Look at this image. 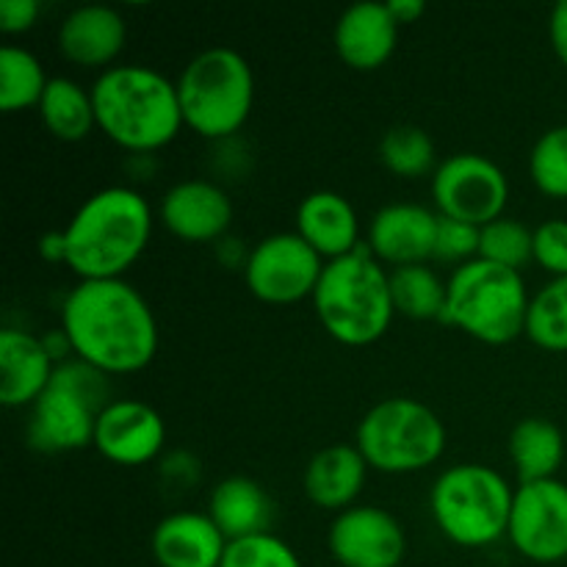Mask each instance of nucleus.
<instances>
[{
    "label": "nucleus",
    "mask_w": 567,
    "mask_h": 567,
    "mask_svg": "<svg viewBox=\"0 0 567 567\" xmlns=\"http://www.w3.org/2000/svg\"><path fill=\"white\" fill-rule=\"evenodd\" d=\"M158 214L172 236L192 244L216 241L233 225V203L225 188L199 177L175 183L161 199Z\"/></svg>",
    "instance_id": "nucleus-16"
},
{
    "label": "nucleus",
    "mask_w": 567,
    "mask_h": 567,
    "mask_svg": "<svg viewBox=\"0 0 567 567\" xmlns=\"http://www.w3.org/2000/svg\"><path fill=\"white\" fill-rule=\"evenodd\" d=\"M39 0H0V31L22 33L39 20Z\"/></svg>",
    "instance_id": "nucleus-35"
},
{
    "label": "nucleus",
    "mask_w": 567,
    "mask_h": 567,
    "mask_svg": "<svg viewBox=\"0 0 567 567\" xmlns=\"http://www.w3.org/2000/svg\"><path fill=\"white\" fill-rule=\"evenodd\" d=\"M313 308L324 330L343 347H369L391 327V271L382 269L369 244L327 260L313 291Z\"/></svg>",
    "instance_id": "nucleus-4"
},
{
    "label": "nucleus",
    "mask_w": 567,
    "mask_h": 567,
    "mask_svg": "<svg viewBox=\"0 0 567 567\" xmlns=\"http://www.w3.org/2000/svg\"><path fill=\"white\" fill-rule=\"evenodd\" d=\"M529 291L520 271L474 258L457 266L446 280L443 321L491 347L515 341L526 330Z\"/></svg>",
    "instance_id": "nucleus-5"
},
{
    "label": "nucleus",
    "mask_w": 567,
    "mask_h": 567,
    "mask_svg": "<svg viewBox=\"0 0 567 567\" xmlns=\"http://www.w3.org/2000/svg\"><path fill=\"white\" fill-rule=\"evenodd\" d=\"M529 172L535 186L548 197H567V125L548 127L535 142L529 155Z\"/></svg>",
    "instance_id": "nucleus-31"
},
{
    "label": "nucleus",
    "mask_w": 567,
    "mask_h": 567,
    "mask_svg": "<svg viewBox=\"0 0 567 567\" xmlns=\"http://www.w3.org/2000/svg\"><path fill=\"white\" fill-rule=\"evenodd\" d=\"M219 567H302V563L286 540L266 532V535L227 543Z\"/></svg>",
    "instance_id": "nucleus-32"
},
{
    "label": "nucleus",
    "mask_w": 567,
    "mask_h": 567,
    "mask_svg": "<svg viewBox=\"0 0 567 567\" xmlns=\"http://www.w3.org/2000/svg\"><path fill=\"white\" fill-rule=\"evenodd\" d=\"M61 332L78 360L103 374H133L158 352V321L127 280H81L61 305Z\"/></svg>",
    "instance_id": "nucleus-1"
},
{
    "label": "nucleus",
    "mask_w": 567,
    "mask_h": 567,
    "mask_svg": "<svg viewBox=\"0 0 567 567\" xmlns=\"http://www.w3.org/2000/svg\"><path fill=\"white\" fill-rule=\"evenodd\" d=\"M480 230L482 227L476 225H465V221L441 216L432 258L443 260V264H454V269L480 258Z\"/></svg>",
    "instance_id": "nucleus-33"
},
{
    "label": "nucleus",
    "mask_w": 567,
    "mask_h": 567,
    "mask_svg": "<svg viewBox=\"0 0 567 567\" xmlns=\"http://www.w3.org/2000/svg\"><path fill=\"white\" fill-rule=\"evenodd\" d=\"M150 548L161 567H219L227 537L208 513H172L153 529Z\"/></svg>",
    "instance_id": "nucleus-20"
},
{
    "label": "nucleus",
    "mask_w": 567,
    "mask_h": 567,
    "mask_svg": "<svg viewBox=\"0 0 567 567\" xmlns=\"http://www.w3.org/2000/svg\"><path fill=\"white\" fill-rule=\"evenodd\" d=\"M509 543L537 565L567 559V485L563 480L520 482L509 513Z\"/></svg>",
    "instance_id": "nucleus-12"
},
{
    "label": "nucleus",
    "mask_w": 567,
    "mask_h": 567,
    "mask_svg": "<svg viewBox=\"0 0 567 567\" xmlns=\"http://www.w3.org/2000/svg\"><path fill=\"white\" fill-rule=\"evenodd\" d=\"M391 297L396 313L415 321L443 319L446 310V282L426 264L391 269Z\"/></svg>",
    "instance_id": "nucleus-26"
},
{
    "label": "nucleus",
    "mask_w": 567,
    "mask_h": 567,
    "mask_svg": "<svg viewBox=\"0 0 567 567\" xmlns=\"http://www.w3.org/2000/svg\"><path fill=\"white\" fill-rule=\"evenodd\" d=\"M321 271L324 260L299 233L266 236L255 244L244 264L249 291L269 305H291L313 297Z\"/></svg>",
    "instance_id": "nucleus-11"
},
{
    "label": "nucleus",
    "mask_w": 567,
    "mask_h": 567,
    "mask_svg": "<svg viewBox=\"0 0 567 567\" xmlns=\"http://www.w3.org/2000/svg\"><path fill=\"white\" fill-rule=\"evenodd\" d=\"M515 491L496 468L460 463L443 471L430 493L437 529L463 548H485L509 529Z\"/></svg>",
    "instance_id": "nucleus-7"
},
{
    "label": "nucleus",
    "mask_w": 567,
    "mask_h": 567,
    "mask_svg": "<svg viewBox=\"0 0 567 567\" xmlns=\"http://www.w3.org/2000/svg\"><path fill=\"white\" fill-rule=\"evenodd\" d=\"M97 127L120 147L150 153L181 133L177 83L147 64H114L92 83Z\"/></svg>",
    "instance_id": "nucleus-3"
},
{
    "label": "nucleus",
    "mask_w": 567,
    "mask_h": 567,
    "mask_svg": "<svg viewBox=\"0 0 567 567\" xmlns=\"http://www.w3.org/2000/svg\"><path fill=\"white\" fill-rule=\"evenodd\" d=\"M396 17L391 14L388 3H377V0L349 6L336 22L338 55L343 64L360 72L380 70L396 50Z\"/></svg>",
    "instance_id": "nucleus-18"
},
{
    "label": "nucleus",
    "mask_w": 567,
    "mask_h": 567,
    "mask_svg": "<svg viewBox=\"0 0 567 567\" xmlns=\"http://www.w3.org/2000/svg\"><path fill=\"white\" fill-rule=\"evenodd\" d=\"M535 260L554 277H567V219H546L535 227Z\"/></svg>",
    "instance_id": "nucleus-34"
},
{
    "label": "nucleus",
    "mask_w": 567,
    "mask_h": 567,
    "mask_svg": "<svg viewBox=\"0 0 567 567\" xmlns=\"http://www.w3.org/2000/svg\"><path fill=\"white\" fill-rule=\"evenodd\" d=\"M297 233L321 258H343L360 244L358 210L343 194L313 192L299 203Z\"/></svg>",
    "instance_id": "nucleus-22"
},
{
    "label": "nucleus",
    "mask_w": 567,
    "mask_h": 567,
    "mask_svg": "<svg viewBox=\"0 0 567 567\" xmlns=\"http://www.w3.org/2000/svg\"><path fill=\"white\" fill-rule=\"evenodd\" d=\"M360 454L382 474H413L441 460L446 426L441 415L419 399L391 396L377 402L358 426Z\"/></svg>",
    "instance_id": "nucleus-9"
},
{
    "label": "nucleus",
    "mask_w": 567,
    "mask_h": 567,
    "mask_svg": "<svg viewBox=\"0 0 567 567\" xmlns=\"http://www.w3.org/2000/svg\"><path fill=\"white\" fill-rule=\"evenodd\" d=\"M507 452L520 482L557 480L565 460L563 430L543 415H529L513 426Z\"/></svg>",
    "instance_id": "nucleus-24"
},
{
    "label": "nucleus",
    "mask_w": 567,
    "mask_h": 567,
    "mask_svg": "<svg viewBox=\"0 0 567 567\" xmlns=\"http://www.w3.org/2000/svg\"><path fill=\"white\" fill-rule=\"evenodd\" d=\"M39 116L61 142H83L97 127L92 89L81 86L72 78H50L39 100Z\"/></svg>",
    "instance_id": "nucleus-25"
},
{
    "label": "nucleus",
    "mask_w": 567,
    "mask_h": 567,
    "mask_svg": "<svg viewBox=\"0 0 567 567\" xmlns=\"http://www.w3.org/2000/svg\"><path fill=\"white\" fill-rule=\"evenodd\" d=\"M548 37H551V48L557 59L567 66V0H559L548 20Z\"/></svg>",
    "instance_id": "nucleus-36"
},
{
    "label": "nucleus",
    "mask_w": 567,
    "mask_h": 567,
    "mask_svg": "<svg viewBox=\"0 0 567 567\" xmlns=\"http://www.w3.org/2000/svg\"><path fill=\"white\" fill-rule=\"evenodd\" d=\"M127 39L125 17L103 3L78 6L61 20L59 50L78 66H114Z\"/></svg>",
    "instance_id": "nucleus-19"
},
{
    "label": "nucleus",
    "mask_w": 567,
    "mask_h": 567,
    "mask_svg": "<svg viewBox=\"0 0 567 567\" xmlns=\"http://www.w3.org/2000/svg\"><path fill=\"white\" fill-rule=\"evenodd\" d=\"M39 255L50 264H66L64 233H48V236L39 238Z\"/></svg>",
    "instance_id": "nucleus-37"
},
{
    "label": "nucleus",
    "mask_w": 567,
    "mask_h": 567,
    "mask_svg": "<svg viewBox=\"0 0 567 567\" xmlns=\"http://www.w3.org/2000/svg\"><path fill=\"white\" fill-rule=\"evenodd\" d=\"M111 399V377L83 360H66L53 371L42 396L31 404L28 441L39 452H78L94 441V424Z\"/></svg>",
    "instance_id": "nucleus-8"
},
{
    "label": "nucleus",
    "mask_w": 567,
    "mask_h": 567,
    "mask_svg": "<svg viewBox=\"0 0 567 567\" xmlns=\"http://www.w3.org/2000/svg\"><path fill=\"white\" fill-rule=\"evenodd\" d=\"M55 365L44 338L6 327L0 332V402L6 408L33 404L53 380Z\"/></svg>",
    "instance_id": "nucleus-17"
},
{
    "label": "nucleus",
    "mask_w": 567,
    "mask_h": 567,
    "mask_svg": "<svg viewBox=\"0 0 567 567\" xmlns=\"http://www.w3.org/2000/svg\"><path fill=\"white\" fill-rule=\"evenodd\" d=\"M208 515L227 543L266 535L271 526V498L264 485L249 476H227L210 491Z\"/></svg>",
    "instance_id": "nucleus-23"
},
{
    "label": "nucleus",
    "mask_w": 567,
    "mask_h": 567,
    "mask_svg": "<svg viewBox=\"0 0 567 567\" xmlns=\"http://www.w3.org/2000/svg\"><path fill=\"white\" fill-rule=\"evenodd\" d=\"M183 122L203 138L233 136L255 103V75L249 61L227 44L205 48L177 78Z\"/></svg>",
    "instance_id": "nucleus-6"
},
{
    "label": "nucleus",
    "mask_w": 567,
    "mask_h": 567,
    "mask_svg": "<svg viewBox=\"0 0 567 567\" xmlns=\"http://www.w3.org/2000/svg\"><path fill=\"white\" fill-rule=\"evenodd\" d=\"M61 233L66 266L81 280H120L147 247L153 208L136 188H100L83 199Z\"/></svg>",
    "instance_id": "nucleus-2"
},
{
    "label": "nucleus",
    "mask_w": 567,
    "mask_h": 567,
    "mask_svg": "<svg viewBox=\"0 0 567 567\" xmlns=\"http://www.w3.org/2000/svg\"><path fill=\"white\" fill-rule=\"evenodd\" d=\"M388 9H391V14L396 17L399 25H404V22H413L419 20L421 14H424V0H391L388 3Z\"/></svg>",
    "instance_id": "nucleus-38"
},
{
    "label": "nucleus",
    "mask_w": 567,
    "mask_h": 567,
    "mask_svg": "<svg viewBox=\"0 0 567 567\" xmlns=\"http://www.w3.org/2000/svg\"><path fill=\"white\" fill-rule=\"evenodd\" d=\"M327 546L341 567H399L408 554V537L388 509L354 504L336 515Z\"/></svg>",
    "instance_id": "nucleus-13"
},
{
    "label": "nucleus",
    "mask_w": 567,
    "mask_h": 567,
    "mask_svg": "<svg viewBox=\"0 0 567 567\" xmlns=\"http://www.w3.org/2000/svg\"><path fill=\"white\" fill-rule=\"evenodd\" d=\"M166 424L153 404L142 399H114L94 424V449L109 463L144 465L164 449Z\"/></svg>",
    "instance_id": "nucleus-14"
},
{
    "label": "nucleus",
    "mask_w": 567,
    "mask_h": 567,
    "mask_svg": "<svg viewBox=\"0 0 567 567\" xmlns=\"http://www.w3.org/2000/svg\"><path fill=\"white\" fill-rule=\"evenodd\" d=\"M480 258L520 271L529 260H535V230H529L520 219L498 216L480 230Z\"/></svg>",
    "instance_id": "nucleus-30"
},
{
    "label": "nucleus",
    "mask_w": 567,
    "mask_h": 567,
    "mask_svg": "<svg viewBox=\"0 0 567 567\" xmlns=\"http://www.w3.org/2000/svg\"><path fill=\"white\" fill-rule=\"evenodd\" d=\"M365 474H369V463L358 446L332 443L310 457L302 476L305 496L316 507L343 513V509L354 507V498L365 485Z\"/></svg>",
    "instance_id": "nucleus-21"
},
{
    "label": "nucleus",
    "mask_w": 567,
    "mask_h": 567,
    "mask_svg": "<svg viewBox=\"0 0 567 567\" xmlns=\"http://www.w3.org/2000/svg\"><path fill=\"white\" fill-rule=\"evenodd\" d=\"M524 332L546 352H567V277H554L532 297Z\"/></svg>",
    "instance_id": "nucleus-28"
},
{
    "label": "nucleus",
    "mask_w": 567,
    "mask_h": 567,
    "mask_svg": "<svg viewBox=\"0 0 567 567\" xmlns=\"http://www.w3.org/2000/svg\"><path fill=\"white\" fill-rule=\"evenodd\" d=\"M432 199L441 216L485 227L504 216L509 181L487 155L454 153L432 172Z\"/></svg>",
    "instance_id": "nucleus-10"
},
{
    "label": "nucleus",
    "mask_w": 567,
    "mask_h": 567,
    "mask_svg": "<svg viewBox=\"0 0 567 567\" xmlns=\"http://www.w3.org/2000/svg\"><path fill=\"white\" fill-rule=\"evenodd\" d=\"M380 158L393 175L421 177L435 172V142L419 125H396L382 136Z\"/></svg>",
    "instance_id": "nucleus-29"
},
{
    "label": "nucleus",
    "mask_w": 567,
    "mask_h": 567,
    "mask_svg": "<svg viewBox=\"0 0 567 567\" xmlns=\"http://www.w3.org/2000/svg\"><path fill=\"white\" fill-rule=\"evenodd\" d=\"M48 83L50 78L44 75L42 61L31 50L17 48V44H6L0 50V109L6 114L31 109V105L39 109Z\"/></svg>",
    "instance_id": "nucleus-27"
},
{
    "label": "nucleus",
    "mask_w": 567,
    "mask_h": 567,
    "mask_svg": "<svg viewBox=\"0 0 567 567\" xmlns=\"http://www.w3.org/2000/svg\"><path fill=\"white\" fill-rule=\"evenodd\" d=\"M437 221L441 214L430 210L426 205L415 203H391L382 205L369 221V244L371 252L380 264L413 266L426 264L435 255Z\"/></svg>",
    "instance_id": "nucleus-15"
}]
</instances>
